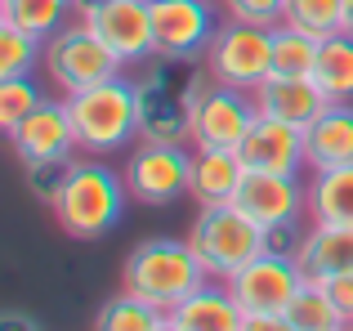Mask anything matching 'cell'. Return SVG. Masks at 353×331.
Instances as JSON below:
<instances>
[{
  "label": "cell",
  "mask_w": 353,
  "mask_h": 331,
  "mask_svg": "<svg viewBox=\"0 0 353 331\" xmlns=\"http://www.w3.org/2000/svg\"><path fill=\"white\" fill-rule=\"evenodd\" d=\"M130 201L125 174L112 170L103 157H72L68 179H63L59 197H54V219L68 237L77 242H99L121 224V210Z\"/></svg>",
  "instance_id": "cell-1"
},
{
  "label": "cell",
  "mask_w": 353,
  "mask_h": 331,
  "mask_svg": "<svg viewBox=\"0 0 353 331\" xmlns=\"http://www.w3.org/2000/svg\"><path fill=\"white\" fill-rule=\"evenodd\" d=\"M206 269L192 255L188 237H152V242H139L134 251L125 255V269H121V291L148 300V305L165 309L170 314L174 305L192 296L197 287H206Z\"/></svg>",
  "instance_id": "cell-2"
},
{
  "label": "cell",
  "mask_w": 353,
  "mask_h": 331,
  "mask_svg": "<svg viewBox=\"0 0 353 331\" xmlns=\"http://www.w3.org/2000/svg\"><path fill=\"white\" fill-rule=\"evenodd\" d=\"M68 112L77 126V148L85 157H112L139 139V94L125 77L68 94Z\"/></svg>",
  "instance_id": "cell-3"
},
{
  "label": "cell",
  "mask_w": 353,
  "mask_h": 331,
  "mask_svg": "<svg viewBox=\"0 0 353 331\" xmlns=\"http://www.w3.org/2000/svg\"><path fill=\"white\" fill-rule=\"evenodd\" d=\"M188 246L201 260L206 278L228 282L237 269H246L273 242H268V228H259L246 210H237L228 201V206H197V219L188 228Z\"/></svg>",
  "instance_id": "cell-4"
},
{
  "label": "cell",
  "mask_w": 353,
  "mask_h": 331,
  "mask_svg": "<svg viewBox=\"0 0 353 331\" xmlns=\"http://www.w3.org/2000/svg\"><path fill=\"white\" fill-rule=\"evenodd\" d=\"M188 63L148 59L143 77L134 81L139 94V139L157 143H188L192 134V103H188Z\"/></svg>",
  "instance_id": "cell-5"
},
{
  "label": "cell",
  "mask_w": 353,
  "mask_h": 331,
  "mask_svg": "<svg viewBox=\"0 0 353 331\" xmlns=\"http://www.w3.org/2000/svg\"><path fill=\"white\" fill-rule=\"evenodd\" d=\"M41 68H45V77L59 86V94L68 99V94H77V90H90V86H99V81L121 77L125 63L99 41L85 18H72V23H63L59 32L45 41Z\"/></svg>",
  "instance_id": "cell-6"
},
{
  "label": "cell",
  "mask_w": 353,
  "mask_h": 331,
  "mask_svg": "<svg viewBox=\"0 0 353 331\" xmlns=\"http://www.w3.org/2000/svg\"><path fill=\"white\" fill-rule=\"evenodd\" d=\"M201 63L210 68V77H215L219 86L255 94V90L273 77V27H255V23L228 18V23L215 27Z\"/></svg>",
  "instance_id": "cell-7"
},
{
  "label": "cell",
  "mask_w": 353,
  "mask_h": 331,
  "mask_svg": "<svg viewBox=\"0 0 353 331\" xmlns=\"http://www.w3.org/2000/svg\"><path fill=\"white\" fill-rule=\"evenodd\" d=\"M188 166H192V143H157V139H139L130 148L125 166V188L130 201L143 206H174L188 192Z\"/></svg>",
  "instance_id": "cell-8"
},
{
  "label": "cell",
  "mask_w": 353,
  "mask_h": 331,
  "mask_svg": "<svg viewBox=\"0 0 353 331\" xmlns=\"http://www.w3.org/2000/svg\"><path fill=\"white\" fill-rule=\"evenodd\" d=\"M300 287H304V273L295 264V255L277 251V246H268L264 255H255L246 269H237L228 278V291H233V300L241 305L246 318L250 314H286L291 300L300 296Z\"/></svg>",
  "instance_id": "cell-9"
},
{
  "label": "cell",
  "mask_w": 353,
  "mask_h": 331,
  "mask_svg": "<svg viewBox=\"0 0 353 331\" xmlns=\"http://www.w3.org/2000/svg\"><path fill=\"white\" fill-rule=\"evenodd\" d=\"M210 5L215 0H148L157 59H174V63H201L206 59V45L219 27Z\"/></svg>",
  "instance_id": "cell-10"
},
{
  "label": "cell",
  "mask_w": 353,
  "mask_h": 331,
  "mask_svg": "<svg viewBox=\"0 0 353 331\" xmlns=\"http://www.w3.org/2000/svg\"><path fill=\"white\" fill-rule=\"evenodd\" d=\"M237 210H246L259 228L277 233V228H295L300 215H309V192H304L300 174H264V170H246L237 197Z\"/></svg>",
  "instance_id": "cell-11"
},
{
  "label": "cell",
  "mask_w": 353,
  "mask_h": 331,
  "mask_svg": "<svg viewBox=\"0 0 353 331\" xmlns=\"http://www.w3.org/2000/svg\"><path fill=\"white\" fill-rule=\"evenodd\" d=\"M85 23L94 27V36L125 63V68H143L148 59H157V36H152V9H148V0H108Z\"/></svg>",
  "instance_id": "cell-12"
},
{
  "label": "cell",
  "mask_w": 353,
  "mask_h": 331,
  "mask_svg": "<svg viewBox=\"0 0 353 331\" xmlns=\"http://www.w3.org/2000/svg\"><path fill=\"white\" fill-rule=\"evenodd\" d=\"M9 148L23 166H36V161H72L77 148V126H72V112H68V99L50 103L45 99L32 117L9 130Z\"/></svg>",
  "instance_id": "cell-13"
},
{
  "label": "cell",
  "mask_w": 353,
  "mask_h": 331,
  "mask_svg": "<svg viewBox=\"0 0 353 331\" xmlns=\"http://www.w3.org/2000/svg\"><path fill=\"white\" fill-rule=\"evenodd\" d=\"M255 117H259L255 94L233 90V86H215L201 99V108L192 112L188 143L192 148H237L246 139V130L255 126Z\"/></svg>",
  "instance_id": "cell-14"
},
{
  "label": "cell",
  "mask_w": 353,
  "mask_h": 331,
  "mask_svg": "<svg viewBox=\"0 0 353 331\" xmlns=\"http://www.w3.org/2000/svg\"><path fill=\"white\" fill-rule=\"evenodd\" d=\"M237 157L246 170L264 174H300L304 170V130L286 126L277 117H255V126L246 130V139L237 143Z\"/></svg>",
  "instance_id": "cell-15"
},
{
  "label": "cell",
  "mask_w": 353,
  "mask_h": 331,
  "mask_svg": "<svg viewBox=\"0 0 353 331\" xmlns=\"http://www.w3.org/2000/svg\"><path fill=\"white\" fill-rule=\"evenodd\" d=\"M255 108L264 117H277V121H286V126L309 130L331 108V99L322 94V86L313 77H282V72H273V77L255 90Z\"/></svg>",
  "instance_id": "cell-16"
},
{
  "label": "cell",
  "mask_w": 353,
  "mask_h": 331,
  "mask_svg": "<svg viewBox=\"0 0 353 331\" xmlns=\"http://www.w3.org/2000/svg\"><path fill=\"white\" fill-rule=\"evenodd\" d=\"M295 264H300L304 282H327L336 273L353 269V228L340 224H313L300 233V246H295Z\"/></svg>",
  "instance_id": "cell-17"
},
{
  "label": "cell",
  "mask_w": 353,
  "mask_h": 331,
  "mask_svg": "<svg viewBox=\"0 0 353 331\" xmlns=\"http://www.w3.org/2000/svg\"><path fill=\"white\" fill-rule=\"evenodd\" d=\"M246 166H241L237 148H192L188 166V197L197 206H228L237 197Z\"/></svg>",
  "instance_id": "cell-18"
},
{
  "label": "cell",
  "mask_w": 353,
  "mask_h": 331,
  "mask_svg": "<svg viewBox=\"0 0 353 331\" xmlns=\"http://www.w3.org/2000/svg\"><path fill=\"white\" fill-rule=\"evenodd\" d=\"M353 166V103H331L304 130V170H340Z\"/></svg>",
  "instance_id": "cell-19"
},
{
  "label": "cell",
  "mask_w": 353,
  "mask_h": 331,
  "mask_svg": "<svg viewBox=\"0 0 353 331\" xmlns=\"http://www.w3.org/2000/svg\"><path fill=\"white\" fill-rule=\"evenodd\" d=\"M170 323L179 331H241L246 314H241V305L233 300L228 282L210 278L206 287H197L183 305L170 309Z\"/></svg>",
  "instance_id": "cell-20"
},
{
  "label": "cell",
  "mask_w": 353,
  "mask_h": 331,
  "mask_svg": "<svg viewBox=\"0 0 353 331\" xmlns=\"http://www.w3.org/2000/svg\"><path fill=\"white\" fill-rule=\"evenodd\" d=\"M309 219L313 224H340L353 228V166H340V170H318L309 183Z\"/></svg>",
  "instance_id": "cell-21"
},
{
  "label": "cell",
  "mask_w": 353,
  "mask_h": 331,
  "mask_svg": "<svg viewBox=\"0 0 353 331\" xmlns=\"http://www.w3.org/2000/svg\"><path fill=\"white\" fill-rule=\"evenodd\" d=\"M313 81L322 86V94L331 103H353V36H327L318 50V68Z\"/></svg>",
  "instance_id": "cell-22"
},
{
  "label": "cell",
  "mask_w": 353,
  "mask_h": 331,
  "mask_svg": "<svg viewBox=\"0 0 353 331\" xmlns=\"http://www.w3.org/2000/svg\"><path fill=\"white\" fill-rule=\"evenodd\" d=\"M0 23H14L18 32L50 41L63 23H72V0H0Z\"/></svg>",
  "instance_id": "cell-23"
},
{
  "label": "cell",
  "mask_w": 353,
  "mask_h": 331,
  "mask_svg": "<svg viewBox=\"0 0 353 331\" xmlns=\"http://www.w3.org/2000/svg\"><path fill=\"white\" fill-rule=\"evenodd\" d=\"M286 318H291L295 331H353V323L340 314L336 300L327 296V287H318V282H304L300 296L286 309Z\"/></svg>",
  "instance_id": "cell-24"
},
{
  "label": "cell",
  "mask_w": 353,
  "mask_h": 331,
  "mask_svg": "<svg viewBox=\"0 0 353 331\" xmlns=\"http://www.w3.org/2000/svg\"><path fill=\"white\" fill-rule=\"evenodd\" d=\"M165 318H170L165 309H157V305H148V300L121 291V296H112L108 305H99L94 331H157Z\"/></svg>",
  "instance_id": "cell-25"
},
{
  "label": "cell",
  "mask_w": 353,
  "mask_h": 331,
  "mask_svg": "<svg viewBox=\"0 0 353 331\" xmlns=\"http://www.w3.org/2000/svg\"><path fill=\"white\" fill-rule=\"evenodd\" d=\"M318 50H322V41H313L300 27H291V23L273 27V72H282V77H313Z\"/></svg>",
  "instance_id": "cell-26"
},
{
  "label": "cell",
  "mask_w": 353,
  "mask_h": 331,
  "mask_svg": "<svg viewBox=\"0 0 353 331\" xmlns=\"http://www.w3.org/2000/svg\"><path fill=\"white\" fill-rule=\"evenodd\" d=\"M340 18H345V0H286L282 23L309 32L313 41H327V36H340Z\"/></svg>",
  "instance_id": "cell-27"
},
{
  "label": "cell",
  "mask_w": 353,
  "mask_h": 331,
  "mask_svg": "<svg viewBox=\"0 0 353 331\" xmlns=\"http://www.w3.org/2000/svg\"><path fill=\"white\" fill-rule=\"evenodd\" d=\"M45 41L18 32L14 23H0V77H27V72L41 63Z\"/></svg>",
  "instance_id": "cell-28"
},
{
  "label": "cell",
  "mask_w": 353,
  "mask_h": 331,
  "mask_svg": "<svg viewBox=\"0 0 353 331\" xmlns=\"http://www.w3.org/2000/svg\"><path fill=\"white\" fill-rule=\"evenodd\" d=\"M45 103V94L36 90L32 77H0V130H14L23 117H32Z\"/></svg>",
  "instance_id": "cell-29"
},
{
  "label": "cell",
  "mask_w": 353,
  "mask_h": 331,
  "mask_svg": "<svg viewBox=\"0 0 353 331\" xmlns=\"http://www.w3.org/2000/svg\"><path fill=\"white\" fill-rule=\"evenodd\" d=\"M228 18L237 23H255V27H282L286 18V0H219Z\"/></svg>",
  "instance_id": "cell-30"
},
{
  "label": "cell",
  "mask_w": 353,
  "mask_h": 331,
  "mask_svg": "<svg viewBox=\"0 0 353 331\" xmlns=\"http://www.w3.org/2000/svg\"><path fill=\"white\" fill-rule=\"evenodd\" d=\"M68 166L72 161H36V166H23V170H27V188H32L45 206H54L63 179H68Z\"/></svg>",
  "instance_id": "cell-31"
},
{
  "label": "cell",
  "mask_w": 353,
  "mask_h": 331,
  "mask_svg": "<svg viewBox=\"0 0 353 331\" xmlns=\"http://www.w3.org/2000/svg\"><path fill=\"white\" fill-rule=\"evenodd\" d=\"M322 287H327V296L336 300L340 314H345L349 323H353V269H349V273H336V278H327Z\"/></svg>",
  "instance_id": "cell-32"
},
{
  "label": "cell",
  "mask_w": 353,
  "mask_h": 331,
  "mask_svg": "<svg viewBox=\"0 0 353 331\" xmlns=\"http://www.w3.org/2000/svg\"><path fill=\"white\" fill-rule=\"evenodd\" d=\"M241 331H295V327H291L286 314H250L246 323H241Z\"/></svg>",
  "instance_id": "cell-33"
},
{
  "label": "cell",
  "mask_w": 353,
  "mask_h": 331,
  "mask_svg": "<svg viewBox=\"0 0 353 331\" xmlns=\"http://www.w3.org/2000/svg\"><path fill=\"white\" fill-rule=\"evenodd\" d=\"M0 331H41L32 323V318H23V314H9V318H0Z\"/></svg>",
  "instance_id": "cell-34"
},
{
  "label": "cell",
  "mask_w": 353,
  "mask_h": 331,
  "mask_svg": "<svg viewBox=\"0 0 353 331\" xmlns=\"http://www.w3.org/2000/svg\"><path fill=\"white\" fill-rule=\"evenodd\" d=\"M108 0H72V18H90L94 9H103Z\"/></svg>",
  "instance_id": "cell-35"
},
{
  "label": "cell",
  "mask_w": 353,
  "mask_h": 331,
  "mask_svg": "<svg viewBox=\"0 0 353 331\" xmlns=\"http://www.w3.org/2000/svg\"><path fill=\"white\" fill-rule=\"evenodd\" d=\"M340 32L353 36V0H345V18H340Z\"/></svg>",
  "instance_id": "cell-36"
},
{
  "label": "cell",
  "mask_w": 353,
  "mask_h": 331,
  "mask_svg": "<svg viewBox=\"0 0 353 331\" xmlns=\"http://www.w3.org/2000/svg\"><path fill=\"white\" fill-rule=\"evenodd\" d=\"M157 331H179V327H174V323H170V318H165V323H161V327H157Z\"/></svg>",
  "instance_id": "cell-37"
}]
</instances>
